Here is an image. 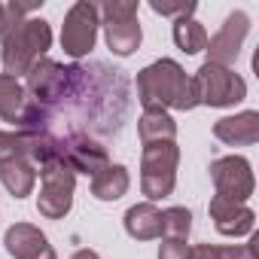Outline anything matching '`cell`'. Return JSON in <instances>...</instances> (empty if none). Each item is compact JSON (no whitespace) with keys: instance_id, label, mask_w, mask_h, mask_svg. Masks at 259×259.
Masks as SVG:
<instances>
[{"instance_id":"cell-1","label":"cell","mask_w":259,"mask_h":259,"mask_svg":"<svg viewBox=\"0 0 259 259\" xmlns=\"http://www.w3.org/2000/svg\"><path fill=\"white\" fill-rule=\"evenodd\" d=\"M25 104L19 113L28 159L34 165L64 162L73 174H98L110 165L107 138H113L128 107L122 70L104 64H58L40 58L28 73Z\"/></svg>"},{"instance_id":"cell-2","label":"cell","mask_w":259,"mask_h":259,"mask_svg":"<svg viewBox=\"0 0 259 259\" xmlns=\"http://www.w3.org/2000/svg\"><path fill=\"white\" fill-rule=\"evenodd\" d=\"M138 101L144 104V110H195V79L186 76V70L171 58L153 61L138 73Z\"/></svg>"},{"instance_id":"cell-3","label":"cell","mask_w":259,"mask_h":259,"mask_svg":"<svg viewBox=\"0 0 259 259\" xmlns=\"http://www.w3.org/2000/svg\"><path fill=\"white\" fill-rule=\"evenodd\" d=\"M52 46V28L43 19H10V28L4 34L0 58H4L7 76L28 73Z\"/></svg>"},{"instance_id":"cell-4","label":"cell","mask_w":259,"mask_h":259,"mask_svg":"<svg viewBox=\"0 0 259 259\" xmlns=\"http://www.w3.org/2000/svg\"><path fill=\"white\" fill-rule=\"evenodd\" d=\"M177 162L180 150L174 141L165 144H147L141 156V189L150 201L168 198L177 186Z\"/></svg>"},{"instance_id":"cell-5","label":"cell","mask_w":259,"mask_h":259,"mask_svg":"<svg viewBox=\"0 0 259 259\" xmlns=\"http://www.w3.org/2000/svg\"><path fill=\"white\" fill-rule=\"evenodd\" d=\"M98 16H104V37L113 55H132L138 52L144 34L138 22V4L135 0H107L104 7H98Z\"/></svg>"},{"instance_id":"cell-6","label":"cell","mask_w":259,"mask_h":259,"mask_svg":"<svg viewBox=\"0 0 259 259\" xmlns=\"http://www.w3.org/2000/svg\"><path fill=\"white\" fill-rule=\"evenodd\" d=\"M192 79H195L198 104H207V107H235L238 101L247 98V82L232 67L204 61Z\"/></svg>"},{"instance_id":"cell-7","label":"cell","mask_w":259,"mask_h":259,"mask_svg":"<svg viewBox=\"0 0 259 259\" xmlns=\"http://www.w3.org/2000/svg\"><path fill=\"white\" fill-rule=\"evenodd\" d=\"M73 189H76V174L64 162H46L40 165V195H37V210L49 220L67 217L73 204Z\"/></svg>"},{"instance_id":"cell-8","label":"cell","mask_w":259,"mask_h":259,"mask_svg":"<svg viewBox=\"0 0 259 259\" xmlns=\"http://www.w3.org/2000/svg\"><path fill=\"white\" fill-rule=\"evenodd\" d=\"M98 28H101L98 7L89 4V0H76V4L67 10L64 25H61V49H64V55H70V58L89 55L95 49Z\"/></svg>"},{"instance_id":"cell-9","label":"cell","mask_w":259,"mask_h":259,"mask_svg":"<svg viewBox=\"0 0 259 259\" xmlns=\"http://www.w3.org/2000/svg\"><path fill=\"white\" fill-rule=\"evenodd\" d=\"M210 180L217 186V198L235 201V204H247V198L253 195V171L250 162L241 156H223L210 165Z\"/></svg>"},{"instance_id":"cell-10","label":"cell","mask_w":259,"mask_h":259,"mask_svg":"<svg viewBox=\"0 0 259 259\" xmlns=\"http://www.w3.org/2000/svg\"><path fill=\"white\" fill-rule=\"evenodd\" d=\"M247 31H250V19H247V13H232L226 22H223V28L207 40V61L210 64H223V67H229V64H235V58L241 55V46H244V37H247Z\"/></svg>"},{"instance_id":"cell-11","label":"cell","mask_w":259,"mask_h":259,"mask_svg":"<svg viewBox=\"0 0 259 259\" xmlns=\"http://www.w3.org/2000/svg\"><path fill=\"white\" fill-rule=\"evenodd\" d=\"M4 244H7V253L13 259H58L55 250L49 247L46 235L31 226V223H16L7 229L4 235Z\"/></svg>"},{"instance_id":"cell-12","label":"cell","mask_w":259,"mask_h":259,"mask_svg":"<svg viewBox=\"0 0 259 259\" xmlns=\"http://www.w3.org/2000/svg\"><path fill=\"white\" fill-rule=\"evenodd\" d=\"M210 220L217 226L220 235H229V238H238V235H250L253 232V223H256V213L247 207V204H235V201H226V198H210Z\"/></svg>"},{"instance_id":"cell-13","label":"cell","mask_w":259,"mask_h":259,"mask_svg":"<svg viewBox=\"0 0 259 259\" xmlns=\"http://www.w3.org/2000/svg\"><path fill=\"white\" fill-rule=\"evenodd\" d=\"M213 138L229 147H250L259 141V113L244 110L238 116H223L213 125Z\"/></svg>"},{"instance_id":"cell-14","label":"cell","mask_w":259,"mask_h":259,"mask_svg":"<svg viewBox=\"0 0 259 259\" xmlns=\"http://www.w3.org/2000/svg\"><path fill=\"white\" fill-rule=\"evenodd\" d=\"M125 232L138 241H153L162 235V210L153 201L135 204L125 210Z\"/></svg>"},{"instance_id":"cell-15","label":"cell","mask_w":259,"mask_h":259,"mask_svg":"<svg viewBox=\"0 0 259 259\" xmlns=\"http://www.w3.org/2000/svg\"><path fill=\"white\" fill-rule=\"evenodd\" d=\"M0 183L10 189L13 198H25V195H31V189L37 183V165L31 159H16V162L0 165Z\"/></svg>"},{"instance_id":"cell-16","label":"cell","mask_w":259,"mask_h":259,"mask_svg":"<svg viewBox=\"0 0 259 259\" xmlns=\"http://www.w3.org/2000/svg\"><path fill=\"white\" fill-rule=\"evenodd\" d=\"M138 135L147 144H165L177 138V122L168 116V110H144L141 122H138Z\"/></svg>"},{"instance_id":"cell-17","label":"cell","mask_w":259,"mask_h":259,"mask_svg":"<svg viewBox=\"0 0 259 259\" xmlns=\"http://www.w3.org/2000/svg\"><path fill=\"white\" fill-rule=\"evenodd\" d=\"M128 168L125 165H107L104 171H98L92 177V195L98 201H116L128 192Z\"/></svg>"},{"instance_id":"cell-18","label":"cell","mask_w":259,"mask_h":259,"mask_svg":"<svg viewBox=\"0 0 259 259\" xmlns=\"http://www.w3.org/2000/svg\"><path fill=\"white\" fill-rule=\"evenodd\" d=\"M174 43H177V49L186 52V55L204 52V49H207V31H204L195 19H177V22H174Z\"/></svg>"},{"instance_id":"cell-19","label":"cell","mask_w":259,"mask_h":259,"mask_svg":"<svg viewBox=\"0 0 259 259\" xmlns=\"http://www.w3.org/2000/svg\"><path fill=\"white\" fill-rule=\"evenodd\" d=\"M256 244H259V235H253L250 244H235V247L198 244V247H189V259H256Z\"/></svg>"},{"instance_id":"cell-20","label":"cell","mask_w":259,"mask_h":259,"mask_svg":"<svg viewBox=\"0 0 259 259\" xmlns=\"http://www.w3.org/2000/svg\"><path fill=\"white\" fill-rule=\"evenodd\" d=\"M22 104H25V89L19 79L0 73V116L7 122H19V113H22Z\"/></svg>"},{"instance_id":"cell-21","label":"cell","mask_w":259,"mask_h":259,"mask_svg":"<svg viewBox=\"0 0 259 259\" xmlns=\"http://www.w3.org/2000/svg\"><path fill=\"white\" fill-rule=\"evenodd\" d=\"M189 229H192V213L186 207L162 210V235H168V241H186Z\"/></svg>"},{"instance_id":"cell-22","label":"cell","mask_w":259,"mask_h":259,"mask_svg":"<svg viewBox=\"0 0 259 259\" xmlns=\"http://www.w3.org/2000/svg\"><path fill=\"white\" fill-rule=\"evenodd\" d=\"M28 159V141L19 132H0V165Z\"/></svg>"},{"instance_id":"cell-23","label":"cell","mask_w":259,"mask_h":259,"mask_svg":"<svg viewBox=\"0 0 259 259\" xmlns=\"http://www.w3.org/2000/svg\"><path fill=\"white\" fill-rule=\"evenodd\" d=\"M150 10L159 13V16H180V19H189L195 13V4H162V0H150Z\"/></svg>"},{"instance_id":"cell-24","label":"cell","mask_w":259,"mask_h":259,"mask_svg":"<svg viewBox=\"0 0 259 259\" xmlns=\"http://www.w3.org/2000/svg\"><path fill=\"white\" fill-rule=\"evenodd\" d=\"M159 259H189V247L186 241H168L159 247Z\"/></svg>"},{"instance_id":"cell-25","label":"cell","mask_w":259,"mask_h":259,"mask_svg":"<svg viewBox=\"0 0 259 259\" xmlns=\"http://www.w3.org/2000/svg\"><path fill=\"white\" fill-rule=\"evenodd\" d=\"M7 28H10V16H7V7L0 4V37L7 34Z\"/></svg>"},{"instance_id":"cell-26","label":"cell","mask_w":259,"mask_h":259,"mask_svg":"<svg viewBox=\"0 0 259 259\" xmlns=\"http://www.w3.org/2000/svg\"><path fill=\"white\" fill-rule=\"evenodd\" d=\"M70 259H101V256H98L95 250H76V253H73Z\"/></svg>"}]
</instances>
